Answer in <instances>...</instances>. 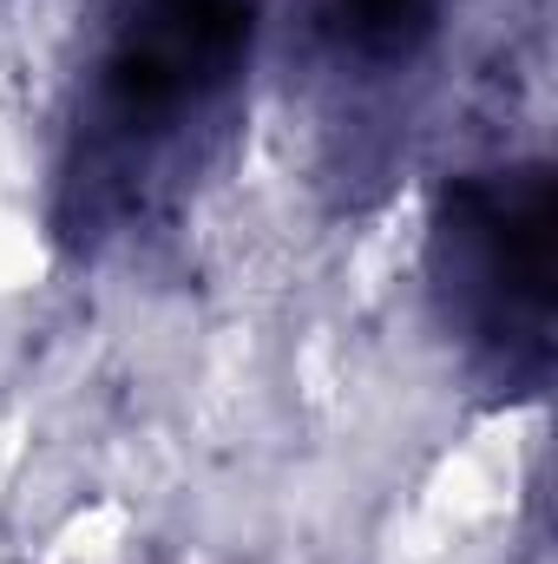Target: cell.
Segmentation results:
<instances>
[{"label": "cell", "mask_w": 558, "mask_h": 564, "mask_svg": "<svg viewBox=\"0 0 558 564\" xmlns=\"http://www.w3.org/2000/svg\"><path fill=\"white\" fill-rule=\"evenodd\" d=\"M257 0H106L53 171V230L99 257L164 224L237 139Z\"/></svg>", "instance_id": "1"}, {"label": "cell", "mask_w": 558, "mask_h": 564, "mask_svg": "<svg viewBox=\"0 0 558 564\" xmlns=\"http://www.w3.org/2000/svg\"><path fill=\"white\" fill-rule=\"evenodd\" d=\"M427 289L473 375L539 394L552 368V171H460L427 224Z\"/></svg>", "instance_id": "2"}, {"label": "cell", "mask_w": 558, "mask_h": 564, "mask_svg": "<svg viewBox=\"0 0 558 564\" xmlns=\"http://www.w3.org/2000/svg\"><path fill=\"white\" fill-rule=\"evenodd\" d=\"M309 7H315V26L335 40L342 59L395 73V66H415L427 53L447 0H309Z\"/></svg>", "instance_id": "3"}]
</instances>
